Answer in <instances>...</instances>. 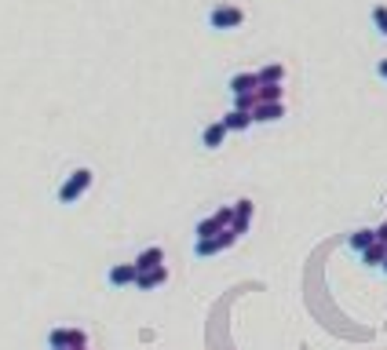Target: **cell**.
I'll list each match as a JSON object with an SVG mask.
<instances>
[{
	"instance_id": "cell-1",
	"label": "cell",
	"mask_w": 387,
	"mask_h": 350,
	"mask_svg": "<svg viewBox=\"0 0 387 350\" xmlns=\"http://www.w3.org/2000/svg\"><path fill=\"white\" fill-rule=\"evenodd\" d=\"M245 22V11L234 8V4H219L209 11V26L212 30H238V26Z\"/></svg>"
},
{
	"instance_id": "cell-2",
	"label": "cell",
	"mask_w": 387,
	"mask_h": 350,
	"mask_svg": "<svg viewBox=\"0 0 387 350\" xmlns=\"http://www.w3.org/2000/svg\"><path fill=\"white\" fill-rule=\"evenodd\" d=\"M88 186H92V172H88V168H77V172L66 179V186L59 190V201H62V204H73Z\"/></svg>"
},
{
	"instance_id": "cell-3",
	"label": "cell",
	"mask_w": 387,
	"mask_h": 350,
	"mask_svg": "<svg viewBox=\"0 0 387 350\" xmlns=\"http://www.w3.org/2000/svg\"><path fill=\"white\" fill-rule=\"evenodd\" d=\"M223 139H227V124L216 121V124H209V128L201 132V146H205V150H219V146H223Z\"/></svg>"
},
{
	"instance_id": "cell-4",
	"label": "cell",
	"mask_w": 387,
	"mask_h": 350,
	"mask_svg": "<svg viewBox=\"0 0 387 350\" xmlns=\"http://www.w3.org/2000/svg\"><path fill=\"white\" fill-rule=\"evenodd\" d=\"M230 95H245V92H256L260 88V73H238V77H230Z\"/></svg>"
},
{
	"instance_id": "cell-5",
	"label": "cell",
	"mask_w": 387,
	"mask_h": 350,
	"mask_svg": "<svg viewBox=\"0 0 387 350\" xmlns=\"http://www.w3.org/2000/svg\"><path fill=\"white\" fill-rule=\"evenodd\" d=\"M256 121V117L249 113V110H230L227 117H223V124H227V132H245V128H249Z\"/></svg>"
},
{
	"instance_id": "cell-6",
	"label": "cell",
	"mask_w": 387,
	"mask_h": 350,
	"mask_svg": "<svg viewBox=\"0 0 387 350\" xmlns=\"http://www.w3.org/2000/svg\"><path fill=\"white\" fill-rule=\"evenodd\" d=\"M256 121H278V117H285V106L281 102H260V106L252 110Z\"/></svg>"
},
{
	"instance_id": "cell-7",
	"label": "cell",
	"mask_w": 387,
	"mask_h": 350,
	"mask_svg": "<svg viewBox=\"0 0 387 350\" xmlns=\"http://www.w3.org/2000/svg\"><path fill=\"white\" fill-rule=\"evenodd\" d=\"M377 241H380V237H377V230H355L351 237H347V244H351L355 252H366L369 244H377Z\"/></svg>"
},
{
	"instance_id": "cell-8",
	"label": "cell",
	"mask_w": 387,
	"mask_h": 350,
	"mask_svg": "<svg viewBox=\"0 0 387 350\" xmlns=\"http://www.w3.org/2000/svg\"><path fill=\"white\" fill-rule=\"evenodd\" d=\"M362 259H366V266H384V259H387V244H384V241L369 244V249L362 252Z\"/></svg>"
},
{
	"instance_id": "cell-9",
	"label": "cell",
	"mask_w": 387,
	"mask_h": 350,
	"mask_svg": "<svg viewBox=\"0 0 387 350\" xmlns=\"http://www.w3.org/2000/svg\"><path fill=\"white\" fill-rule=\"evenodd\" d=\"M161 259H164V252H161V249H147L143 255H139V259H135L139 274H143V270H153V266H161Z\"/></svg>"
},
{
	"instance_id": "cell-10",
	"label": "cell",
	"mask_w": 387,
	"mask_h": 350,
	"mask_svg": "<svg viewBox=\"0 0 387 350\" xmlns=\"http://www.w3.org/2000/svg\"><path fill=\"white\" fill-rule=\"evenodd\" d=\"M110 281H113V284H128V281H139V266H135V263H128V266H117V270H110Z\"/></svg>"
},
{
	"instance_id": "cell-11",
	"label": "cell",
	"mask_w": 387,
	"mask_h": 350,
	"mask_svg": "<svg viewBox=\"0 0 387 350\" xmlns=\"http://www.w3.org/2000/svg\"><path fill=\"white\" fill-rule=\"evenodd\" d=\"M164 278V266H153V270H143V274H139V289H153V284H161Z\"/></svg>"
},
{
	"instance_id": "cell-12",
	"label": "cell",
	"mask_w": 387,
	"mask_h": 350,
	"mask_svg": "<svg viewBox=\"0 0 387 350\" xmlns=\"http://www.w3.org/2000/svg\"><path fill=\"white\" fill-rule=\"evenodd\" d=\"M249 215H252V201H238L234 208V230L245 233V226H249Z\"/></svg>"
},
{
	"instance_id": "cell-13",
	"label": "cell",
	"mask_w": 387,
	"mask_h": 350,
	"mask_svg": "<svg viewBox=\"0 0 387 350\" xmlns=\"http://www.w3.org/2000/svg\"><path fill=\"white\" fill-rule=\"evenodd\" d=\"M281 77H285L281 66H263L260 70V84H281Z\"/></svg>"
},
{
	"instance_id": "cell-14",
	"label": "cell",
	"mask_w": 387,
	"mask_h": 350,
	"mask_svg": "<svg viewBox=\"0 0 387 350\" xmlns=\"http://www.w3.org/2000/svg\"><path fill=\"white\" fill-rule=\"evenodd\" d=\"M260 102H281V88L278 84H260Z\"/></svg>"
},
{
	"instance_id": "cell-15",
	"label": "cell",
	"mask_w": 387,
	"mask_h": 350,
	"mask_svg": "<svg viewBox=\"0 0 387 350\" xmlns=\"http://www.w3.org/2000/svg\"><path fill=\"white\" fill-rule=\"evenodd\" d=\"M372 26H377V33H380V37H387V8H384V4L372 8Z\"/></svg>"
},
{
	"instance_id": "cell-16",
	"label": "cell",
	"mask_w": 387,
	"mask_h": 350,
	"mask_svg": "<svg viewBox=\"0 0 387 350\" xmlns=\"http://www.w3.org/2000/svg\"><path fill=\"white\" fill-rule=\"evenodd\" d=\"M377 77H380V81H387V59L377 62Z\"/></svg>"
},
{
	"instance_id": "cell-17",
	"label": "cell",
	"mask_w": 387,
	"mask_h": 350,
	"mask_svg": "<svg viewBox=\"0 0 387 350\" xmlns=\"http://www.w3.org/2000/svg\"><path fill=\"white\" fill-rule=\"evenodd\" d=\"M377 237H380V241H384V244H387V223H384V226H380V230H377Z\"/></svg>"
},
{
	"instance_id": "cell-18",
	"label": "cell",
	"mask_w": 387,
	"mask_h": 350,
	"mask_svg": "<svg viewBox=\"0 0 387 350\" xmlns=\"http://www.w3.org/2000/svg\"><path fill=\"white\" fill-rule=\"evenodd\" d=\"M384 274H387V259H384Z\"/></svg>"
}]
</instances>
